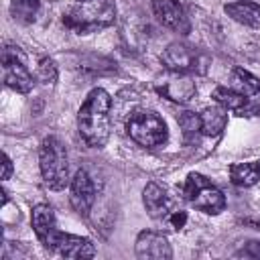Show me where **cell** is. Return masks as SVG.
Masks as SVG:
<instances>
[{"label": "cell", "mask_w": 260, "mask_h": 260, "mask_svg": "<svg viewBox=\"0 0 260 260\" xmlns=\"http://www.w3.org/2000/svg\"><path fill=\"white\" fill-rule=\"evenodd\" d=\"M77 130L81 140L91 148H102L112 134V98L106 89L95 87L87 93L77 112Z\"/></svg>", "instance_id": "6da1fadb"}, {"label": "cell", "mask_w": 260, "mask_h": 260, "mask_svg": "<svg viewBox=\"0 0 260 260\" xmlns=\"http://www.w3.org/2000/svg\"><path fill=\"white\" fill-rule=\"evenodd\" d=\"M116 20V4L112 0H75L63 14V24L75 32H98Z\"/></svg>", "instance_id": "7a4b0ae2"}, {"label": "cell", "mask_w": 260, "mask_h": 260, "mask_svg": "<svg viewBox=\"0 0 260 260\" xmlns=\"http://www.w3.org/2000/svg\"><path fill=\"white\" fill-rule=\"evenodd\" d=\"M39 169L45 185L53 191L65 189V185L71 183L69 179V158L65 144L57 136L43 138L39 146Z\"/></svg>", "instance_id": "3957f363"}, {"label": "cell", "mask_w": 260, "mask_h": 260, "mask_svg": "<svg viewBox=\"0 0 260 260\" xmlns=\"http://www.w3.org/2000/svg\"><path fill=\"white\" fill-rule=\"evenodd\" d=\"M126 132L138 146H144V148L162 146L169 138V128L154 110L132 112L126 122Z\"/></svg>", "instance_id": "277c9868"}, {"label": "cell", "mask_w": 260, "mask_h": 260, "mask_svg": "<svg viewBox=\"0 0 260 260\" xmlns=\"http://www.w3.org/2000/svg\"><path fill=\"white\" fill-rule=\"evenodd\" d=\"M183 197L199 211L217 215L225 207V197L223 193L211 185V181L201 175V173H189L185 183H183Z\"/></svg>", "instance_id": "5b68a950"}, {"label": "cell", "mask_w": 260, "mask_h": 260, "mask_svg": "<svg viewBox=\"0 0 260 260\" xmlns=\"http://www.w3.org/2000/svg\"><path fill=\"white\" fill-rule=\"evenodd\" d=\"M2 79L6 87L18 93H28L35 85V77L26 67V59L16 45H4L2 49Z\"/></svg>", "instance_id": "8992f818"}, {"label": "cell", "mask_w": 260, "mask_h": 260, "mask_svg": "<svg viewBox=\"0 0 260 260\" xmlns=\"http://www.w3.org/2000/svg\"><path fill=\"white\" fill-rule=\"evenodd\" d=\"M160 61L169 71L177 73H205L207 69V59L201 55L195 47L185 45V43H171L167 49L160 53Z\"/></svg>", "instance_id": "52a82bcc"}, {"label": "cell", "mask_w": 260, "mask_h": 260, "mask_svg": "<svg viewBox=\"0 0 260 260\" xmlns=\"http://www.w3.org/2000/svg\"><path fill=\"white\" fill-rule=\"evenodd\" d=\"M69 201L79 215H87L95 203V183L87 171L79 169L69 183Z\"/></svg>", "instance_id": "ba28073f"}, {"label": "cell", "mask_w": 260, "mask_h": 260, "mask_svg": "<svg viewBox=\"0 0 260 260\" xmlns=\"http://www.w3.org/2000/svg\"><path fill=\"white\" fill-rule=\"evenodd\" d=\"M156 91L160 95H165L171 102L177 104H187L195 98L197 87L193 81L191 73H177V71H169V75L156 85Z\"/></svg>", "instance_id": "9c48e42d"}, {"label": "cell", "mask_w": 260, "mask_h": 260, "mask_svg": "<svg viewBox=\"0 0 260 260\" xmlns=\"http://www.w3.org/2000/svg\"><path fill=\"white\" fill-rule=\"evenodd\" d=\"M57 254H61L63 258H93L95 256V246L91 244V240L81 238V236H73V234H65V232H57V236L51 240L49 248Z\"/></svg>", "instance_id": "30bf717a"}, {"label": "cell", "mask_w": 260, "mask_h": 260, "mask_svg": "<svg viewBox=\"0 0 260 260\" xmlns=\"http://www.w3.org/2000/svg\"><path fill=\"white\" fill-rule=\"evenodd\" d=\"M134 250H136V256L142 260H169L173 256L167 236L152 230H142L138 234Z\"/></svg>", "instance_id": "8fae6325"}, {"label": "cell", "mask_w": 260, "mask_h": 260, "mask_svg": "<svg viewBox=\"0 0 260 260\" xmlns=\"http://www.w3.org/2000/svg\"><path fill=\"white\" fill-rule=\"evenodd\" d=\"M152 12L162 26H167L175 32L187 35L191 28L185 8L179 4V0H152Z\"/></svg>", "instance_id": "7c38bea8"}, {"label": "cell", "mask_w": 260, "mask_h": 260, "mask_svg": "<svg viewBox=\"0 0 260 260\" xmlns=\"http://www.w3.org/2000/svg\"><path fill=\"white\" fill-rule=\"evenodd\" d=\"M142 203H144L146 213L152 219H158V221H167L169 215L175 211V203H173L171 195L158 183H148L144 187V191H142Z\"/></svg>", "instance_id": "4fadbf2b"}, {"label": "cell", "mask_w": 260, "mask_h": 260, "mask_svg": "<svg viewBox=\"0 0 260 260\" xmlns=\"http://www.w3.org/2000/svg\"><path fill=\"white\" fill-rule=\"evenodd\" d=\"M30 223H32V230L39 238V242L49 248L51 240L57 236L59 228H57V217H55V211L51 205L47 203H39L32 207V213H30Z\"/></svg>", "instance_id": "5bb4252c"}, {"label": "cell", "mask_w": 260, "mask_h": 260, "mask_svg": "<svg viewBox=\"0 0 260 260\" xmlns=\"http://www.w3.org/2000/svg\"><path fill=\"white\" fill-rule=\"evenodd\" d=\"M223 10L232 20H236L244 26H250V28L260 26V6H256L254 2H248V0L230 2L223 6Z\"/></svg>", "instance_id": "9a60e30c"}, {"label": "cell", "mask_w": 260, "mask_h": 260, "mask_svg": "<svg viewBox=\"0 0 260 260\" xmlns=\"http://www.w3.org/2000/svg\"><path fill=\"white\" fill-rule=\"evenodd\" d=\"M199 118H201L203 136H219L228 126V110H223L221 106L205 108L199 114Z\"/></svg>", "instance_id": "2e32d148"}, {"label": "cell", "mask_w": 260, "mask_h": 260, "mask_svg": "<svg viewBox=\"0 0 260 260\" xmlns=\"http://www.w3.org/2000/svg\"><path fill=\"white\" fill-rule=\"evenodd\" d=\"M211 98L215 100L217 106H221L228 112H236V114H244V110L250 104L248 95L240 93L234 87H215L213 93H211Z\"/></svg>", "instance_id": "e0dca14e"}, {"label": "cell", "mask_w": 260, "mask_h": 260, "mask_svg": "<svg viewBox=\"0 0 260 260\" xmlns=\"http://www.w3.org/2000/svg\"><path fill=\"white\" fill-rule=\"evenodd\" d=\"M230 181L236 187H252L260 181L258 162H236L230 167Z\"/></svg>", "instance_id": "ac0fdd59"}, {"label": "cell", "mask_w": 260, "mask_h": 260, "mask_svg": "<svg viewBox=\"0 0 260 260\" xmlns=\"http://www.w3.org/2000/svg\"><path fill=\"white\" fill-rule=\"evenodd\" d=\"M230 87L238 89L240 93H244L248 98L250 95H258L260 93V79L256 75H252L250 71H246L242 67H236L232 71V85Z\"/></svg>", "instance_id": "d6986e66"}, {"label": "cell", "mask_w": 260, "mask_h": 260, "mask_svg": "<svg viewBox=\"0 0 260 260\" xmlns=\"http://www.w3.org/2000/svg\"><path fill=\"white\" fill-rule=\"evenodd\" d=\"M41 10V0H10V14L20 24H30Z\"/></svg>", "instance_id": "ffe728a7"}, {"label": "cell", "mask_w": 260, "mask_h": 260, "mask_svg": "<svg viewBox=\"0 0 260 260\" xmlns=\"http://www.w3.org/2000/svg\"><path fill=\"white\" fill-rule=\"evenodd\" d=\"M177 122H179V128H181V134H183L185 142H195L203 134L201 132V118L195 112H189V110L181 112Z\"/></svg>", "instance_id": "44dd1931"}, {"label": "cell", "mask_w": 260, "mask_h": 260, "mask_svg": "<svg viewBox=\"0 0 260 260\" xmlns=\"http://www.w3.org/2000/svg\"><path fill=\"white\" fill-rule=\"evenodd\" d=\"M59 77V69H57V63L51 59V57H43L39 61V67H37V79L43 81L45 85H55Z\"/></svg>", "instance_id": "7402d4cb"}, {"label": "cell", "mask_w": 260, "mask_h": 260, "mask_svg": "<svg viewBox=\"0 0 260 260\" xmlns=\"http://www.w3.org/2000/svg\"><path fill=\"white\" fill-rule=\"evenodd\" d=\"M167 223H169L173 230H181V228L187 223V213H185V211H181V209H175V211L169 215Z\"/></svg>", "instance_id": "603a6c76"}, {"label": "cell", "mask_w": 260, "mask_h": 260, "mask_svg": "<svg viewBox=\"0 0 260 260\" xmlns=\"http://www.w3.org/2000/svg\"><path fill=\"white\" fill-rule=\"evenodd\" d=\"M10 175H12V160H10V156L4 152V154H2V179L6 181V179H10Z\"/></svg>", "instance_id": "cb8c5ba5"}, {"label": "cell", "mask_w": 260, "mask_h": 260, "mask_svg": "<svg viewBox=\"0 0 260 260\" xmlns=\"http://www.w3.org/2000/svg\"><path fill=\"white\" fill-rule=\"evenodd\" d=\"M258 165H260V160H258Z\"/></svg>", "instance_id": "d4e9b609"}]
</instances>
